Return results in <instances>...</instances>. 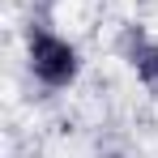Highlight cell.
<instances>
[{
  "label": "cell",
  "mask_w": 158,
  "mask_h": 158,
  "mask_svg": "<svg viewBox=\"0 0 158 158\" xmlns=\"http://www.w3.org/2000/svg\"><path fill=\"white\" fill-rule=\"evenodd\" d=\"M26 56H30V73L43 81L47 90H64V85H73L77 81V47L69 43V39H60V34H52V30H30L26 39Z\"/></svg>",
  "instance_id": "obj_1"
},
{
  "label": "cell",
  "mask_w": 158,
  "mask_h": 158,
  "mask_svg": "<svg viewBox=\"0 0 158 158\" xmlns=\"http://www.w3.org/2000/svg\"><path fill=\"white\" fill-rule=\"evenodd\" d=\"M128 60H132V69H137V77H141V85L158 98V43L137 34V43L128 47Z\"/></svg>",
  "instance_id": "obj_2"
}]
</instances>
